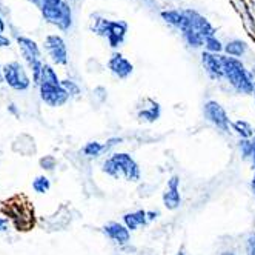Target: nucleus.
<instances>
[{
  "label": "nucleus",
  "mask_w": 255,
  "mask_h": 255,
  "mask_svg": "<svg viewBox=\"0 0 255 255\" xmlns=\"http://www.w3.org/2000/svg\"><path fill=\"white\" fill-rule=\"evenodd\" d=\"M40 165L43 166V169L51 171V169H54V166H56V158H54V157H45V158L40 160Z\"/></svg>",
  "instance_id": "30"
},
{
  "label": "nucleus",
  "mask_w": 255,
  "mask_h": 255,
  "mask_svg": "<svg viewBox=\"0 0 255 255\" xmlns=\"http://www.w3.org/2000/svg\"><path fill=\"white\" fill-rule=\"evenodd\" d=\"M45 3H57V2H62V0H43Z\"/></svg>",
  "instance_id": "37"
},
{
  "label": "nucleus",
  "mask_w": 255,
  "mask_h": 255,
  "mask_svg": "<svg viewBox=\"0 0 255 255\" xmlns=\"http://www.w3.org/2000/svg\"><path fill=\"white\" fill-rule=\"evenodd\" d=\"M200 62H202L205 74L211 80H214V82L223 80V62H222V56H218V54H211V52L202 51V56H200Z\"/></svg>",
  "instance_id": "13"
},
{
  "label": "nucleus",
  "mask_w": 255,
  "mask_h": 255,
  "mask_svg": "<svg viewBox=\"0 0 255 255\" xmlns=\"http://www.w3.org/2000/svg\"><path fill=\"white\" fill-rule=\"evenodd\" d=\"M123 141V138H120V137H113V138H109V140H106L103 144H105V152H109L111 151L114 146H117V144H120Z\"/></svg>",
  "instance_id": "29"
},
{
  "label": "nucleus",
  "mask_w": 255,
  "mask_h": 255,
  "mask_svg": "<svg viewBox=\"0 0 255 255\" xmlns=\"http://www.w3.org/2000/svg\"><path fill=\"white\" fill-rule=\"evenodd\" d=\"M116 163V166L120 172V177L126 181H138L141 178V169L135 158L128 152H113L109 155Z\"/></svg>",
  "instance_id": "7"
},
{
  "label": "nucleus",
  "mask_w": 255,
  "mask_h": 255,
  "mask_svg": "<svg viewBox=\"0 0 255 255\" xmlns=\"http://www.w3.org/2000/svg\"><path fill=\"white\" fill-rule=\"evenodd\" d=\"M102 171H103L106 175L113 177V178H122V177H120V172H119V169H117V166H116V163L113 161L111 157H108V158L102 163Z\"/></svg>",
  "instance_id": "25"
},
{
  "label": "nucleus",
  "mask_w": 255,
  "mask_h": 255,
  "mask_svg": "<svg viewBox=\"0 0 255 255\" xmlns=\"http://www.w3.org/2000/svg\"><path fill=\"white\" fill-rule=\"evenodd\" d=\"M222 255H235V254L234 252H223Z\"/></svg>",
  "instance_id": "38"
},
{
  "label": "nucleus",
  "mask_w": 255,
  "mask_h": 255,
  "mask_svg": "<svg viewBox=\"0 0 255 255\" xmlns=\"http://www.w3.org/2000/svg\"><path fill=\"white\" fill-rule=\"evenodd\" d=\"M20 46V51L23 54V57L28 63V66L32 71V80L34 83H40V77H42V71H43V59H42V52L39 45L35 43L34 40L28 39V37H19L17 39Z\"/></svg>",
  "instance_id": "5"
},
{
  "label": "nucleus",
  "mask_w": 255,
  "mask_h": 255,
  "mask_svg": "<svg viewBox=\"0 0 255 255\" xmlns=\"http://www.w3.org/2000/svg\"><path fill=\"white\" fill-rule=\"evenodd\" d=\"M148 222H149L148 220V211H144V209H138L134 212H126L123 215V225L131 232L137 231L140 226H144Z\"/></svg>",
  "instance_id": "18"
},
{
  "label": "nucleus",
  "mask_w": 255,
  "mask_h": 255,
  "mask_svg": "<svg viewBox=\"0 0 255 255\" xmlns=\"http://www.w3.org/2000/svg\"><path fill=\"white\" fill-rule=\"evenodd\" d=\"M185 14L188 17V28L195 31L197 34H200L205 40L208 37H212V35H217L215 26L208 20V17H205L202 12H198L194 8H185Z\"/></svg>",
  "instance_id": "11"
},
{
  "label": "nucleus",
  "mask_w": 255,
  "mask_h": 255,
  "mask_svg": "<svg viewBox=\"0 0 255 255\" xmlns=\"http://www.w3.org/2000/svg\"><path fill=\"white\" fill-rule=\"evenodd\" d=\"M251 188H252V192H254V195H255V174H254V177H252V180H251Z\"/></svg>",
  "instance_id": "35"
},
{
  "label": "nucleus",
  "mask_w": 255,
  "mask_h": 255,
  "mask_svg": "<svg viewBox=\"0 0 255 255\" xmlns=\"http://www.w3.org/2000/svg\"><path fill=\"white\" fill-rule=\"evenodd\" d=\"M203 51L206 52H211V54H218V56H222L223 51H225V43L217 37V35H212V37H208L205 40V48Z\"/></svg>",
  "instance_id": "23"
},
{
  "label": "nucleus",
  "mask_w": 255,
  "mask_h": 255,
  "mask_svg": "<svg viewBox=\"0 0 255 255\" xmlns=\"http://www.w3.org/2000/svg\"><path fill=\"white\" fill-rule=\"evenodd\" d=\"M0 71H2V69H0Z\"/></svg>",
  "instance_id": "41"
},
{
  "label": "nucleus",
  "mask_w": 255,
  "mask_h": 255,
  "mask_svg": "<svg viewBox=\"0 0 255 255\" xmlns=\"http://www.w3.org/2000/svg\"><path fill=\"white\" fill-rule=\"evenodd\" d=\"M160 17L168 26H171L178 32H183L188 28V17L185 14V9H177V8L163 9L160 11Z\"/></svg>",
  "instance_id": "15"
},
{
  "label": "nucleus",
  "mask_w": 255,
  "mask_h": 255,
  "mask_svg": "<svg viewBox=\"0 0 255 255\" xmlns=\"http://www.w3.org/2000/svg\"><path fill=\"white\" fill-rule=\"evenodd\" d=\"M19 195L12 197L5 203L3 212L6 214V218H11L17 231H28L34 226V209L28 206L29 203L17 202Z\"/></svg>",
  "instance_id": "3"
},
{
  "label": "nucleus",
  "mask_w": 255,
  "mask_h": 255,
  "mask_svg": "<svg viewBox=\"0 0 255 255\" xmlns=\"http://www.w3.org/2000/svg\"><path fill=\"white\" fill-rule=\"evenodd\" d=\"M203 116L205 119L212 123L217 129H220L222 132H229L231 129V119L226 113V109L222 106V103H218L217 100H208L203 105Z\"/></svg>",
  "instance_id": "6"
},
{
  "label": "nucleus",
  "mask_w": 255,
  "mask_h": 255,
  "mask_svg": "<svg viewBox=\"0 0 255 255\" xmlns=\"http://www.w3.org/2000/svg\"><path fill=\"white\" fill-rule=\"evenodd\" d=\"M2 74L5 82L15 91H26L31 85V80L26 74L25 68L19 62H11L3 66Z\"/></svg>",
  "instance_id": "9"
},
{
  "label": "nucleus",
  "mask_w": 255,
  "mask_h": 255,
  "mask_svg": "<svg viewBox=\"0 0 255 255\" xmlns=\"http://www.w3.org/2000/svg\"><path fill=\"white\" fill-rule=\"evenodd\" d=\"M49 188H51L49 178L45 177V175H40V177H37L32 181V189L37 194H45V192L49 191Z\"/></svg>",
  "instance_id": "24"
},
{
  "label": "nucleus",
  "mask_w": 255,
  "mask_h": 255,
  "mask_svg": "<svg viewBox=\"0 0 255 255\" xmlns=\"http://www.w3.org/2000/svg\"><path fill=\"white\" fill-rule=\"evenodd\" d=\"M45 20L54 26H57L60 31H69L72 26V9L68 2L62 0L57 3H42L40 8Z\"/></svg>",
  "instance_id": "4"
},
{
  "label": "nucleus",
  "mask_w": 255,
  "mask_h": 255,
  "mask_svg": "<svg viewBox=\"0 0 255 255\" xmlns=\"http://www.w3.org/2000/svg\"><path fill=\"white\" fill-rule=\"evenodd\" d=\"M106 66L109 72L119 80H126L134 74V63L128 57H125L120 51H114L111 54V57L108 59Z\"/></svg>",
  "instance_id": "12"
},
{
  "label": "nucleus",
  "mask_w": 255,
  "mask_h": 255,
  "mask_svg": "<svg viewBox=\"0 0 255 255\" xmlns=\"http://www.w3.org/2000/svg\"><path fill=\"white\" fill-rule=\"evenodd\" d=\"M91 31L96 35H99V37L105 39L109 48L119 49L125 43L126 34L129 31V25L125 20H111V19H106V17L93 15Z\"/></svg>",
  "instance_id": "2"
},
{
  "label": "nucleus",
  "mask_w": 255,
  "mask_h": 255,
  "mask_svg": "<svg viewBox=\"0 0 255 255\" xmlns=\"http://www.w3.org/2000/svg\"><path fill=\"white\" fill-rule=\"evenodd\" d=\"M103 234L109 240H113L117 245H128L131 242V231L128 229L123 223L111 222L103 226Z\"/></svg>",
  "instance_id": "16"
},
{
  "label": "nucleus",
  "mask_w": 255,
  "mask_h": 255,
  "mask_svg": "<svg viewBox=\"0 0 255 255\" xmlns=\"http://www.w3.org/2000/svg\"><path fill=\"white\" fill-rule=\"evenodd\" d=\"M62 85L66 89V93L69 94V97H76V96L80 94V86L76 82H72V80H62Z\"/></svg>",
  "instance_id": "27"
},
{
  "label": "nucleus",
  "mask_w": 255,
  "mask_h": 255,
  "mask_svg": "<svg viewBox=\"0 0 255 255\" xmlns=\"http://www.w3.org/2000/svg\"><path fill=\"white\" fill-rule=\"evenodd\" d=\"M252 96H254V99H255V89H254V94H252Z\"/></svg>",
  "instance_id": "40"
},
{
  "label": "nucleus",
  "mask_w": 255,
  "mask_h": 255,
  "mask_svg": "<svg viewBox=\"0 0 255 255\" xmlns=\"http://www.w3.org/2000/svg\"><path fill=\"white\" fill-rule=\"evenodd\" d=\"M231 129L239 135L242 140H252L255 135V129L252 128V125L246 120H235L231 125Z\"/></svg>",
  "instance_id": "19"
},
{
  "label": "nucleus",
  "mask_w": 255,
  "mask_h": 255,
  "mask_svg": "<svg viewBox=\"0 0 255 255\" xmlns=\"http://www.w3.org/2000/svg\"><path fill=\"white\" fill-rule=\"evenodd\" d=\"M249 52V43L243 39H229L225 42V51L223 54L234 59H243L246 57V54Z\"/></svg>",
  "instance_id": "17"
},
{
  "label": "nucleus",
  "mask_w": 255,
  "mask_h": 255,
  "mask_svg": "<svg viewBox=\"0 0 255 255\" xmlns=\"http://www.w3.org/2000/svg\"><path fill=\"white\" fill-rule=\"evenodd\" d=\"M245 248H246V255H255V232H251L246 237Z\"/></svg>",
  "instance_id": "28"
},
{
  "label": "nucleus",
  "mask_w": 255,
  "mask_h": 255,
  "mask_svg": "<svg viewBox=\"0 0 255 255\" xmlns=\"http://www.w3.org/2000/svg\"><path fill=\"white\" fill-rule=\"evenodd\" d=\"M5 31V23L2 20V17H0V35H2V32Z\"/></svg>",
  "instance_id": "36"
},
{
  "label": "nucleus",
  "mask_w": 255,
  "mask_h": 255,
  "mask_svg": "<svg viewBox=\"0 0 255 255\" xmlns=\"http://www.w3.org/2000/svg\"><path fill=\"white\" fill-rule=\"evenodd\" d=\"M39 88L42 100L52 108L63 106L69 100V94L66 93L62 82H40Z\"/></svg>",
  "instance_id": "8"
},
{
  "label": "nucleus",
  "mask_w": 255,
  "mask_h": 255,
  "mask_svg": "<svg viewBox=\"0 0 255 255\" xmlns=\"http://www.w3.org/2000/svg\"><path fill=\"white\" fill-rule=\"evenodd\" d=\"M251 160H252V165L255 168V135L252 138V157H251Z\"/></svg>",
  "instance_id": "33"
},
{
  "label": "nucleus",
  "mask_w": 255,
  "mask_h": 255,
  "mask_svg": "<svg viewBox=\"0 0 255 255\" xmlns=\"http://www.w3.org/2000/svg\"><path fill=\"white\" fill-rule=\"evenodd\" d=\"M82 152L89 158H97L102 154H105V144L100 141H89L83 146Z\"/></svg>",
  "instance_id": "22"
},
{
  "label": "nucleus",
  "mask_w": 255,
  "mask_h": 255,
  "mask_svg": "<svg viewBox=\"0 0 255 255\" xmlns=\"http://www.w3.org/2000/svg\"><path fill=\"white\" fill-rule=\"evenodd\" d=\"M163 205L168 211H175L181 205V194H180V177L172 175L168 180V185L165 188V192L161 195Z\"/></svg>",
  "instance_id": "14"
},
{
  "label": "nucleus",
  "mask_w": 255,
  "mask_h": 255,
  "mask_svg": "<svg viewBox=\"0 0 255 255\" xmlns=\"http://www.w3.org/2000/svg\"><path fill=\"white\" fill-rule=\"evenodd\" d=\"M239 149L243 158H251L252 157V140H242L239 141Z\"/></svg>",
  "instance_id": "26"
},
{
  "label": "nucleus",
  "mask_w": 255,
  "mask_h": 255,
  "mask_svg": "<svg viewBox=\"0 0 255 255\" xmlns=\"http://www.w3.org/2000/svg\"><path fill=\"white\" fill-rule=\"evenodd\" d=\"M158 215H160L158 211H148V220H155Z\"/></svg>",
  "instance_id": "32"
},
{
  "label": "nucleus",
  "mask_w": 255,
  "mask_h": 255,
  "mask_svg": "<svg viewBox=\"0 0 255 255\" xmlns=\"http://www.w3.org/2000/svg\"><path fill=\"white\" fill-rule=\"evenodd\" d=\"M223 62V80L240 96H252L255 89V77L251 69L246 68L243 60L234 59L222 54Z\"/></svg>",
  "instance_id": "1"
},
{
  "label": "nucleus",
  "mask_w": 255,
  "mask_h": 255,
  "mask_svg": "<svg viewBox=\"0 0 255 255\" xmlns=\"http://www.w3.org/2000/svg\"><path fill=\"white\" fill-rule=\"evenodd\" d=\"M8 229V218L0 217V232H3Z\"/></svg>",
  "instance_id": "31"
},
{
  "label": "nucleus",
  "mask_w": 255,
  "mask_h": 255,
  "mask_svg": "<svg viewBox=\"0 0 255 255\" xmlns=\"http://www.w3.org/2000/svg\"><path fill=\"white\" fill-rule=\"evenodd\" d=\"M177 255H185V254H183V252H178Z\"/></svg>",
  "instance_id": "39"
},
{
  "label": "nucleus",
  "mask_w": 255,
  "mask_h": 255,
  "mask_svg": "<svg viewBox=\"0 0 255 255\" xmlns=\"http://www.w3.org/2000/svg\"><path fill=\"white\" fill-rule=\"evenodd\" d=\"M180 34H181V39H183V42L186 43L188 48H191V49H203L205 48V39L200 34H197L195 31L188 28Z\"/></svg>",
  "instance_id": "21"
},
{
  "label": "nucleus",
  "mask_w": 255,
  "mask_h": 255,
  "mask_svg": "<svg viewBox=\"0 0 255 255\" xmlns=\"http://www.w3.org/2000/svg\"><path fill=\"white\" fill-rule=\"evenodd\" d=\"M161 116V108L158 102L151 100L149 106H144L141 111H138V119L141 122H146V123H154L155 120H158Z\"/></svg>",
  "instance_id": "20"
},
{
  "label": "nucleus",
  "mask_w": 255,
  "mask_h": 255,
  "mask_svg": "<svg viewBox=\"0 0 255 255\" xmlns=\"http://www.w3.org/2000/svg\"><path fill=\"white\" fill-rule=\"evenodd\" d=\"M9 39L3 37V35H0V46H9Z\"/></svg>",
  "instance_id": "34"
},
{
  "label": "nucleus",
  "mask_w": 255,
  "mask_h": 255,
  "mask_svg": "<svg viewBox=\"0 0 255 255\" xmlns=\"http://www.w3.org/2000/svg\"><path fill=\"white\" fill-rule=\"evenodd\" d=\"M45 49L48 52L49 59L52 60V63H56L59 66H65L68 65V46L66 42L63 40L62 35L59 34H51L45 39Z\"/></svg>",
  "instance_id": "10"
}]
</instances>
